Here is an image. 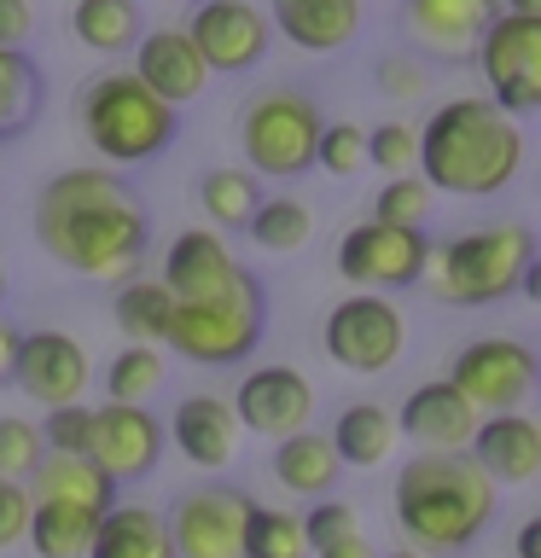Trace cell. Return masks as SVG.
<instances>
[{
	"label": "cell",
	"mask_w": 541,
	"mask_h": 558,
	"mask_svg": "<svg viewBox=\"0 0 541 558\" xmlns=\"http://www.w3.org/2000/svg\"><path fill=\"white\" fill-rule=\"evenodd\" d=\"M227 408H233L239 430L268 436V442H286V436L309 430V418H314V384L297 373V366H256V373L239 378V390H233Z\"/></svg>",
	"instance_id": "17"
},
{
	"label": "cell",
	"mask_w": 541,
	"mask_h": 558,
	"mask_svg": "<svg viewBox=\"0 0 541 558\" xmlns=\"http://www.w3.org/2000/svg\"><path fill=\"white\" fill-rule=\"evenodd\" d=\"M314 558H378V553H373V541H366V530H361V535H344V541H332V547H321Z\"/></svg>",
	"instance_id": "45"
},
{
	"label": "cell",
	"mask_w": 541,
	"mask_h": 558,
	"mask_svg": "<svg viewBox=\"0 0 541 558\" xmlns=\"http://www.w3.org/2000/svg\"><path fill=\"white\" fill-rule=\"evenodd\" d=\"M338 465H356V471H373L396 453V413L384 401H349L338 413V425L326 430Z\"/></svg>",
	"instance_id": "27"
},
{
	"label": "cell",
	"mask_w": 541,
	"mask_h": 558,
	"mask_svg": "<svg viewBox=\"0 0 541 558\" xmlns=\"http://www.w3.org/2000/svg\"><path fill=\"white\" fill-rule=\"evenodd\" d=\"M366 163L384 169L396 181V174H413L419 163V129L413 122H378V129H366Z\"/></svg>",
	"instance_id": "38"
},
{
	"label": "cell",
	"mask_w": 541,
	"mask_h": 558,
	"mask_svg": "<svg viewBox=\"0 0 541 558\" xmlns=\"http://www.w3.org/2000/svg\"><path fill=\"white\" fill-rule=\"evenodd\" d=\"M29 512H35L29 488H24V483H12V477H0V553L24 541V530H29Z\"/></svg>",
	"instance_id": "43"
},
{
	"label": "cell",
	"mask_w": 541,
	"mask_h": 558,
	"mask_svg": "<svg viewBox=\"0 0 541 558\" xmlns=\"http://www.w3.org/2000/svg\"><path fill=\"white\" fill-rule=\"evenodd\" d=\"M134 82L146 87L152 99H164L169 111H181V105H192L209 87V70L199 59V47L187 41V29H140L134 41Z\"/></svg>",
	"instance_id": "19"
},
{
	"label": "cell",
	"mask_w": 541,
	"mask_h": 558,
	"mask_svg": "<svg viewBox=\"0 0 541 558\" xmlns=\"http://www.w3.org/2000/svg\"><path fill=\"white\" fill-rule=\"evenodd\" d=\"M518 558H541V523L536 518L518 530Z\"/></svg>",
	"instance_id": "46"
},
{
	"label": "cell",
	"mask_w": 541,
	"mask_h": 558,
	"mask_svg": "<svg viewBox=\"0 0 541 558\" xmlns=\"http://www.w3.org/2000/svg\"><path fill=\"white\" fill-rule=\"evenodd\" d=\"M82 134L105 163H152L175 146V111L134 82V70H105L82 94Z\"/></svg>",
	"instance_id": "5"
},
{
	"label": "cell",
	"mask_w": 541,
	"mask_h": 558,
	"mask_svg": "<svg viewBox=\"0 0 541 558\" xmlns=\"http://www.w3.org/2000/svg\"><path fill=\"white\" fill-rule=\"evenodd\" d=\"M373 82H378L384 99H425V94H431V70L419 64V59H408V52H390V59H378Z\"/></svg>",
	"instance_id": "42"
},
{
	"label": "cell",
	"mask_w": 541,
	"mask_h": 558,
	"mask_svg": "<svg viewBox=\"0 0 541 558\" xmlns=\"http://www.w3.org/2000/svg\"><path fill=\"white\" fill-rule=\"evenodd\" d=\"M431 239L413 233V227H384V221H356L338 239V274L356 291H401L425 274Z\"/></svg>",
	"instance_id": "12"
},
{
	"label": "cell",
	"mask_w": 541,
	"mask_h": 558,
	"mask_svg": "<svg viewBox=\"0 0 541 558\" xmlns=\"http://www.w3.org/2000/svg\"><path fill=\"white\" fill-rule=\"evenodd\" d=\"M99 512H82V506H52L41 500L29 512L24 541L35 547V558H87V541H94Z\"/></svg>",
	"instance_id": "31"
},
{
	"label": "cell",
	"mask_w": 541,
	"mask_h": 558,
	"mask_svg": "<svg viewBox=\"0 0 541 558\" xmlns=\"http://www.w3.org/2000/svg\"><path fill=\"white\" fill-rule=\"evenodd\" d=\"M501 488L471 465V453H413L396 471L390 506L396 523L419 553H460L495 518Z\"/></svg>",
	"instance_id": "3"
},
{
	"label": "cell",
	"mask_w": 541,
	"mask_h": 558,
	"mask_svg": "<svg viewBox=\"0 0 541 558\" xmlns=\"http://www.w3.org/2000/svg\"><path fill=\"white\" fill-rule=\"evenodd\" d=\"M506 17H541V0H501Z\"/></svg>",
	"instance_id": "48"
},
{
	"label": "cell",
	"mask_w": 541,
	"mask_h": 558,
	"mask_svg": "<svg viewBox=\"0 0 541 558\" xmlns=\"http://www.w3.org/2000/svg\"><path fill=\"white\" fill-rule=\"evenodd\" d=\"M314 163L326 174H356L366 163V129L361 122H326L321 146H314Z\"/></svg>",
	"instance_id": "40"
},
{
	"label": "cell",
	"mask_w": 541,
	"mask_h": 558,
	"mask_svg": "<svg viewBox=\"0 0 541 558\" xmlns=\"http://www.w3.org/2000/svg\"><path fill=\"white\" fill-rule=\"evenodd\" d=\"M0 296H7V268H0Z\"/></svg>",
	"instance_id": "50"
},
{
	"label": "cell",
	"mask_w": 541,
	"mask_h": 558,
	"mask_svg": "<svg viewBox=\"0 0 541 558\" xmlns=\"http://www.w3.org/2000/svg\"><path fill=\"white\" fill-rule=\"evenodd\" d=\"M41 64L29 59L24 47H0V140H17L41 117Z\"/></svg>",
	"instance_id": "28"
},
{
	"label": "cell",
	"mask_w": 541,
	"mask_h": 558,
	"mask_svg": "<svg viewBox=\"0 0 541 558\" xmlns=\"http://www.w3.org/2000/svg\"><path fill=\"white\" fill-rule=\"evenodd\" d=\"M24 488H29L35 506L52 500V506H82V512H111L117 506V483L105 477L94 460H70V453H47V460L29 471Z\"/></svg>",
	"instance_id": "24"
},
{
	"label": "cell",
	"mask_w": 541,
	"mask_h": 558,
	"mask_svg": "<svg viewBox=\"0 0 541 558\" xmlns=\"http://www.w3.org/2000/svg\"><path fill=\"white\" fill-rule=\"evenodd\" d=\"M251 506L256 500L233 483L187 488L175 500V518H164L175 558H244V518H251Z\"/></svg>",
	"instance_id": "13"
},
{
	"label": "cell",
	"mask_w": 541,
	"mask_h": 558,
	"mask_svg": "<svg viewBox=\"0 0 541 558\" xmlns=\"http://www.w3.org/2000/svg\"><path fill=\"white\" fill-rule=\"evenodd\" d=\"M12 349H17V331H12L7 320H0V378L12 373Z\"/></svg>",
	"instance_id": "47"
},
{
	"label": "cell",
	"mask_w": 541,
	"mask_h": 558,
	"mask_svg": "<svg viewBox=\"0 0 541 558\" xmlns=\"http://www.w3.org/2000/svg\"><path fill=\"white\" fill-rule=\"evenodd\" d=\"M378 558H431V553H419V547H396V553H378Z\"/></svg>",
	"instance_id": "49"
},
{
	"label": "cell",
	"mask_w": 541,
	"mask_h": 558,
	"mask_svg": "<svg viewBox=\"0 0 541 558\" xmlns=\"http://www.w3.org/2000/svg\"><path fill=\"white\" fill-rule=\"evenodd\" d=\"M187 41L199 47L209 76H244L268 59V12L251 0H199L187 17Z\"/></svg>",
	"instance_id": "14"
},
{
	"label": "cell",
	"mask_w": 541,
	"mask_h": 558,
	"mask_svg": "<svg viewBox=\"0 0 541 558\" xmlns=\"http://www.w3.org/2000/svg\"><path fill=\"white\" fill-rule=\"evenodd\" d=\"M256 204H262V186L251 169H204L199 209L209 216V233H244Z\"/></svg>",
	"instance_id": "29"
},
{
	"label": "cell",
	"mask_w": 541,
	"mask_h": 558,
	"mask_svg": "<svg viewBox=\"0 0 541 558\" xmlns=\"http://www.w3.org/2000/svg\"><path fill=\"white\" fill-rule=\"evenodd\" d=\"M466 453L495 488H524L541 471V425L524 413H489L478 418V436Z\"/></svg>",
	"instance_id": "20"
},
{
	"label": "cell",
	"mask_w": 541,
	"mask_h": 558,
	"mask_svg": "<svg viewBox=\"0 0 541 558\" xmlns=\"http://www.w3.org/2000/svg\"><path fill=\"white\" fill-rule=\"evenodd\" d=\"M47 460L41 448V430H35V418H17V413H0V477L12 483H29V471Z\"/></svg>",
	"instance_id": "37"
},
{
	"label": "cell",
	"mask_w": 541,
	"mask_h": 558,
	"mask_svg": "<svg viewBox=\"0 0 541 558\" xmlns=\"http://www.w3.org/2000/svg\"><path fill=\"white\" fill-rule=\"evenodd\" d=\"M164 425H157L152 408H122V401H105L94 408V430H87V460H94L117 488L122 483H146L157 460H164Z\"/></svg>",
	"instance_id": "15"
},
{
	"label": "cell",
	"mask_w": 541,
	"mask_h": 558,
	"mask_svg": "<svg viewBox=\"0 0 541 558\" xmlns=\"http://www.w3.org/2000/svg\"><path fill=\"white\" fill-rule=\"evenodd\" d=\"M344 535H361V518H356L349 500H314V512H303L309 553H321V547H332V541H344Z\"/></svg>",
	"instance_id": "41"
},
{
	"label": "cell",
	"mask_w": 541,
	"mask_h": 558,
	"mask_svg": "<svg viewBox=\"0 0 541 558\" xmlns=\"http://www.w3.org/2000/svg\"><path fill=\"white\" fill-rule=\"evenodd\" d=\"M157 384H164V349H152V343L117 349L111 366H105V396L122 401V408H146L157 396Z\"/></svg>",
	"instance_id": "34"
},
{
	"label": "cell",
	"mask_w": 541,
	"mask_h": 558,
	"mask_svg": "<svg viewBox=\"0 0 541 558\" xmlns=\"http://www.w3.org/2000/svg\"><path fill=\"white\" fill-rule=\"evenodd\" d=\"M35 35V7L29 0H0V47H24Z\"/></svg>",
	"instance_id": "44"
},
{
	"label": "cell",
	"mask_w": 541,
	"mask_h": 558,
	"mask_svg": "<svg viewBox=\"0 0 541 558\" xmlns=\"http://www.w3.org/2000/svg\"><path fill=\"white\" fill-rule=\"evenodd\" d=\"M483 82H489V105L506 117H530L541 105V17H495L483 29V41L471 47Z\"/></svg>",
	"instance_id": "9"
},
{
	"label": "cell",
	"mask_w": 541,
	"mask_h": 558,
	"mask_svg": "<svg viewBox=\"0 0 541 558\" xmlns=\"http://www.w3.org/2000/svg\"><path fill=\"white\" fill-rule=\"evenodd\" d=\"M321 343L344 373H390L401 361V349H408V320H401V308L390 296L356 291L326 314Z\"/></svg>",
	"instance_id": "7"
},
{
	"label": "cell",
	"mask_w": 541,
	"mask_h": 558,
	"mask_svg": "<svg viewBox=\"0 0 541 558\" xmlns=\"http://www.w3.org/2000/svg\"><path fill=\"white\" fill-rule=\"evenodd\" d=\"M70 29L87 52H129L140 41V0H76Z\"/></svg>",
	"instance_id": "30"
},
{
	"label": "cell",
	"mask_w": 541,
	"mask_h": 558,
	"mask_svg": "<svg viewBox=\"0 0 541 558\" xmlns=\"http://www.w3.org/2000/svg\"><path fill=\"white\" fill-rule=\"evenodd\" d=\"M87 558H175L169 523L152 506H111L94 523V541H87Z\"/></svg>",
	"instance_id": "25"
},
{
	"label": "cell",
	"mask_w": 541,
	"mask_h": 558,
	"mask_svg": "<svg viewBox=\"0 0 541 558\" xmlns=\"http://www.w3.org/2000/svg\"><path fill=\"white\" fill-rule=\"evenodd\" d=\"M495 17L501 0H408V29L443 59H471Z\"/></svg>",
	"instance_id": "22"
},
{
	"label": "cell",
	"mask_w": 541,
	"mask_h": 558,
	"mask_svg": "<svg viewBox=\"0 0 541 558\" xmlns=\"http://www.w3.org/2000/svg\"><path fill=\"white\" fill-rule=\"evenodd\" d=\"M244 442V430H239V418L233 408H227V396H187V401H175V448H181V460H192L199 471H221V465H233V453Z\"/></svg>",
	"instance_id": "21"
},
{
	"label": "cell",
	"mask_w": 541,
	"mask_h": 558,
	"mask_svg": "<svg viewBox=\"0 0 541 558\" xmlns=\"http://www.w3.org/2000/svg\"><path fill=\"white\" fill-rule=\"evenodd\" d=\"M35 233L64 268L94 279H134L152 244V221L111 169H64L35 198Z\"/></svg>",
	"instance_id": "1"
},
{
	"label": "cell",
	"mask_w": 541,
	"mask_h": 558,
	"mask_svg": "<svg viewBox=\"0 0 541 558\" xmlns=\"http://www.w3.org/2000/svg\"><path fill=\"white\" fill-rule=\"evenodd\" d=\"M244 558H309L303 518L279 512V506H251V518H244Z\"/></svg>",
	"instance_id": "35"
},
{
	"label": "cell",
	"mask_w": 541,
	"mask_h": 558,
	"mask_svg": "<svg viewBox=\"0 0 541 558\" xmlns=\"http://www.w3.org/2000/svg\"><path fill=\"white\" fill-rule=\"evenodd\" d=\"M7 378L41 408H70V401H82L94 366H87V349L70 331H17Z\"/></svg>",
	"instance_id": "16"
},
{
	"label": "cell",
	"mask_w": 541,
	"mask_h": 558,
	"mask_svg": "<svg viewBox=\"0 0 541 558\" xmlns=\"http://www.w3.org/2000/svg\"><path fill=\"white\" fill-rule=\"evenodd\" d=\"M419 279L431 286L436 303H454V308H483L513 291H536V239L518 221L478 227V233L431 244Z\"/></svg>",
	"instance_id": "4"
},
{
	"label": "cell",
	"mask_w": 541,
	"mask_h": 558,
	"mask_svg": "<svg viewBox=\"0 0 541 558\" xmlns=\"http://www.w3.org/2000/svg\"><path fill=\"white\" fill-rule=\"evenodd\" d=\"M262 314L268 296H227V303H175L169 320V349L199 366H239L262 338Z\"/></svg>",
	"instance_id": "8"
},
{
	"label": "cell",
	"mask_w": 541,
	"mask_h": 558,
	"mask_svg": "<svg viewBox=\"0 0 541 558\" xmlns=\"http://www.w3.org/2000/svg\"><path fill=\"white\" fill-rule=\"evenodd\" d=\"M117 326L129 331V343H164L169 338V320H175V296L164 291V279H129V286L117 291Z\"/></svg>",
	"instance_id": "32"
},
{
	"label": "cell",
	"mask_w": 541,
	"mask_h": 558,
	"mask_svg": "<svg viewBox=\"0 0 541 558\" xmlns=\"http://www.w3.org/2000/svg\"><path fill=\"white\" fill-rule=\"evenodd\" d=\"M244 233H251L256 251L291 256V251H303V244H309L314 216H309V204H297V198H262L251 209V221H244Z\"/></svg>",
	"instance_id": "33"
},
{
	"label": "cell",
	"mask_w": 541,
	"mask_h": 558,
	"mask_svg": "<svg viewBox=\"0 0 541 558\" xmlns=\"http://www.w3.org/2000/svg\"><path fill=\"white\" fill-rule=\"evenodd\" d=\"M530 140L506 111L489 99H448L436 105L419 129V163L413 174L431 192H454V198H489L506 192L524 169Z\"/></svg>",
	"instance_id": "2"
},
{
	"label": "cell",
	"mask_w": 541,
	"mask_h": 558,
	"mask_svg": "<svg viewBox=\"0 0 541 558\" xmlns=\"http://www.w3.org/2000/svg\"><path fill=\"white\" fill-rule=\"evenodd\" d=\"M478 408L454 390L448 378H431L419 384V390L401 401L396 413V436H408L419 453H466L471 436H478Z\"/></svg>",
	"instance_id": "18"
},
{
	"label": "cell",
	"mask_w": 541,
	"mask_h": 558,
	"mask_svg": "<svg viewBox=\"0 0 541 558\" xmlns=\"http://www.w3.org/2000/svg\"><path fill=\"white\" fill-rule=\"evenodd\" d=\"M448 384L483 418L489 413H518L536 390V349L518 343V338H478V343H466L460 355H454Z\"/></svg>",
	"instance_id": "10"
},
{
	"label": "cell",
	"mask_w": 541,
	"mask_h": 558,
	"mask_svg": "<svg viewBox=\"0 0 541 558\" xmlns=\"http://www.w3.org/2000/svg\"><path fill=\"white\" fill-rule=\"evenodd\" d=\"M274 29L303 52H344L361 35V0H274Z\"/></svg>",
	"instance_id": "23"
},
{
	"label": "cell",
	"mask_w": 541,
	"mask_h": 558,
	"mask_svg": "<svg viewBox=\"0 0 541 558\" xmlns=\"http://www.w3.org/2000/svg\"><path fill=\"white\" fill-rule=\"evenodd\" d=\"M321 105L297 87H274V94H256L239 111V151L244 169L256 181H297V174L314 169V146H321Z\"/></svg>",
	"instance_id": "6"
},
{
	"label": "cell",
	"mask_w": 541,
	"mask_h": 558,
	"mask_svg": "<svg viewBox=\"0 0 541 558\" xmlns=\"http://www.w3.org/2000/svg\"><path fill=\"white\" fill-rule=\"evenodd\" d=\"M344 477V465H338V453H332L326 442V430H297L286 436V442H274V483L286 488V495L297 500H326L332 488H338Z\"/></svg>",
	"instance_id": "26"
},
{
	"label": "cell",
	"mask_w": 541,
	"mask_h": 558,
	"mask_svg": "<svg viewBox=\"0 0 541 558\" xmlns=\"http://www.w3.org/2000/svg\"><path fill=\"white\" fill-rule=\"evenodd\" d=\"M431 204H436V192L419 181V174H396V181H384V186H378L373 221H384V227H413V233H425Z\"/></svg>",
	"instance_id": "36"
},
{
	"label": "cell",
	"mask_w": 541,
	"mask_h": 558,
	"mask_svg": "<svg viewBox=\"0 0 541 558\" xmlns=\"http://www.w3.org/2000/svg\"><path fill=\"white\" fill-rule=\"evenodd\" d=\"M41 448L47 453H70V460H87V430H94V408L87 401H70V408H47L41 425Z\"/></svg>",
	"instance_id": "39"
},
{
	"label": "cell",
	"mask_w": 541,
	"mask_h": 558,
	"mask_svg": "<svg viewBox=\"0 0 541 558\" xmlns=\"http://www.w3.org/2000/svg\"><path fill=\"white\" fill-rule=\"evenodd\" d=\"M164 291L175 303H227V296H256L262 279L227 251L221 233L187 227V233H175L164 256Z\"/></svg>",
	"instance_id": "11"
}]
</instances>
